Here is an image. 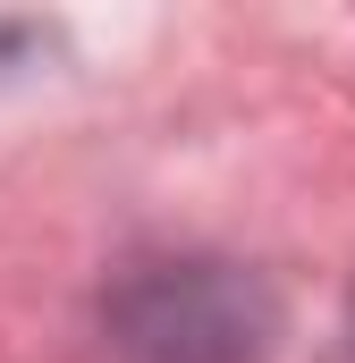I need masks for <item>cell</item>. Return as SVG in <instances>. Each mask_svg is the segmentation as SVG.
Wrapping results in <instances>:
<instances>
[{
  "label": "cell",
  "instance_id": "1",
  "mask_svg": "<svg viewBox=\"0 0 355 363\" xmlns=\"http://www.w3.org/2000/svg\"><path fill=\"white\" fill-rule=\"evenodd\" d=\"M127 338H136V347H161L170 363H195L203 347L237 355V304H229L203 271H178V279H153V287H144Z\"/></svg>",
  "mask_w": 355,
  "mask_h": 363
}]
</instances>
